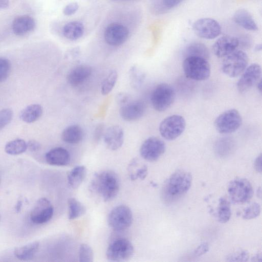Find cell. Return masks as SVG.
Returning <instances> with one entry per match:
<instances>
[{"label": "cell", "mask_w": 262, "mask_h": 262, "mask_svg": "<svg viewBox=\"0 0 262 262\" xmlns=\"http://www.w3.org/2000/svg\"><path fill=\"white\" fill-rule=\"evenodd\" d=\"M191 174L183 170L173 172L164 182L161 190V198L165 204L179 201L189 190L192 183Z\"/></svg>", "instance_id": "6da1fadb"}, {"label": "cell", "mask_w": 262, "mask_h": 262, "mask_svg": "<svg viewBox=\"0 0 262 262\" xmlns=\"http://www.w3.org/2000/svg\"><path fill=\"white\" fill-rule=\"evenodd\" d=\"M119 189V178L116 172L110 170L96 173L90 185L91 192L104 202L113 200L117 195Z\"/></svg>", "instance_id": "7a4b0ae2"}, {"label": "cell", "mask_w": 262, "mask_h": 262, "mask_svg": "<svg viewBox=\"0 0 262 262\" xmlns=\"http://www.w3.org/2000/svg\"><path fill=\"white\" fill-rule=\"evenodd\" d=\"M182 67L185 76L195 81L205 80L211 74V67L208 59L201 57H185Z\"/></svg>", "instance_id": "3957f363"}, {"label": "cell", "mask_w": 262, "mask_h": 262, "mask_svg": "<svg viewBox=\"0 0 262 262\" xmlns=\"http://www.w3.org/2000/svg\"><path fill=\"white\" fill-rule=\"evenodd\" d=\"M249 58L244 51H234L224 57L222 71L227 76L234 78L240 76L248 67Z\"/></svg>", "instance_id": "277c9868"}, {"label": "cell", "mask_w": 262, "mask_h": 262, "mask_svg": "<svg viewBox=\"0 0 262 262\" xmlns=\"http://www.w3.org/2000/svg\"><path fill=\"white\" fill-rule=\"evenodd\" d=\"M176 98V92L169 84L162 83L153 90L150 97L153 108L158 112H163L169 108Z\"/></svg>", "instance_id": "5b68a950"}, {"label": "cell", "mask_w": 262, "mask_h": 262, "mask_svg": "<svg viewBox=\"0 0 262 262\" xmlns=\"http://www.w3.org/2000/svg\"><path fill=\"white\" fill-rule=\"evenodd\" d=\"M227 191L231 201L237 204L248 202L254 193L251 183L240 178L234 179L229 183Z\"/></svg>", "instance_id": "8992f818"}, {"label": "cell", "mask_w": 262, "mask_h": 262, "mask_svg": "<svg viewBox=\"0 0 262 262\" xmlns=\"http://www.w3.org/2000/svg\"><path fill=\"white\" fill-rule=\"evenodd\" d=\"M242 123V118L239 112L235 109H230L220 114L214 124L219 133L228 134L237 130Z\"/></svg>", "instance_id": "52a82bcc"}, {"label": "cell", "mask_w": 262, "mask_h": 262, "mask_svg": "<svg viewBox=\"0 0 262 262\" xmlns=\"http://www.w3.org/2000/svg\"><path fill=\"white\" fill-rule=\"evenodd\" d=\"M134 252V246L128 239L118 238L110 243L106 250V256L111 261H124L131 258Z\"/></svg>", "instance_id": "ba28073f"}, {"label": "cell", "mask_w": 262, "mask_h": 262, "mask_svg": "<svg viewBox=\"0 0 262 262\" xmlns=\"http://www.w3.org/2000/svg\"><path fill=\"white\" fill-rule=\"evenodd\" d=\"M185 127L186 121L183 116L172 115L161 121L159 130L163 138L167 140H173L182 135Z\"/></svg>", "instance_id": "9c48e42d"}, {"label": "cell", "mask_w": 262, "mask_h": 262, "mask_svg": "<svg viewBox=\"0 0 262 262\" xmlns=\"http://www.w3.org/2000/svg\"><path fill=\"white\" fill-rule=\"evenodd\" d=\"M108 224L116 231H122L128 228L133 222V213L130 209L124 205L114 207L107 217Z\"/></svg>", "instance_id": "30bf717a"}, {"label": "cell", "mask_w": 262, "mask_h": 262, "mask_svg": "<svg viewBox=\"0 0 262 262\" xmlns=\"http://www.w3.org/2000/svg\"><path fill=\"white\" fill-rule=\"evenodd\" d=\"M165 150L166 145L162 139L156 137H150L142 144L140 154L144 160L154 162L159 159Z\"/></svg>", "instance_id": "8fae6325"}, {"label": "cell", "mask_w": 262, "mask_h": 262, "mask_svg": "<svg viewBox=\"0 0 262 262\" xmlns=\"http://www.w3.org/2000/svg\"><path fill=\"white\" fill-rule=\"evenodd\" d=\"M193 30L200 37L212 39L221 33V27L216 20L210 18H203L196 20L193 24Z\"/></svg>", "instance_id": "7c38bea8"}, {"label": "cell", "mask_w": 262, "mask_h": 262, "mask_svg": "<svg viewBox=\"0 0 262 262\" xmlns=\"http://www.w3.org/2000/svg\"><path fill=\"white\" fill-rule=\"evenodd\" d=\"M261 67L257 63L248 66L241 75L236 83V88L240 93H244L251 89L261 79Z\"/></svg>", "instance_id": "4fadbf2b"}, {"label": "cell", "mask_w": 262, "mask_h": 262, "mask_svg": "<svg viewBox=\"0 0 262 262\" xmlns=\"http://www.w3.org/2000/svg\"><path fill=\"white\" fill-rule=\"evenodd\" d=\"M54 207L50 201L45 198L38 200L30 213L31 221L42 224L49 221L53 217Z\"/></svg>", "instance_id": "5bb4252c"}, {"label": "cell", "mask_w": 262, "mask_h": 262, "mask_svg": "<svg viewBox=\"0 0 262 262\" xmlns=\"http://www.w3.org/2000/svg\"><path fill=\"white\" fill-rule=\"evenodd\" d=\"M129 31L124 25L114 23L105 28L104 38L105 42L112 46H118L123 44L128 38Z\"/></svg>", "instance_id": "9a60e30c"}, {"label": "cell", "mask_w": 262, "mask_h": 262, "mask_svg": "<svg viewBox=\"0 0 262 262\" xmlns=\"http://www.w3.org/2000/svg\"><path fill=\"white\" fill-rule=\"evenodd\" d=\"M146 106L142 101H129L126 103L120 106L119 110L121 118L127 121H133L139 119L144 114Z\"/></svg>", "instance_id": "2e32d148"}, {"label": "cell", "mask_w": 262, "mask_h": 262, "mask_svg": "<svg viewBox=\"0 0 262 262\" xmlns=\"http://www.w3.org/2000/svg\"><path fill=\"white\" fill-rule=\"evenodd\" d=\"M239 40L231 36H223L217 39L212 46L214 54L219 58H223L231 54L237 48Z\"/></svg>", "instance_id": "e0dca14e"}, {"label": "cell", "mask_w": 262, "mask_h": 262, "mask_svg": "<svg viewBox=\"0 0 262 262\" xmlns=\"http://www.w3.org/2000/svg\"><path fill=\"white\" fill-rule=\"evenodd\" d=\"M103 138L107 147L112 150H116L123 143L124 131L119 125L111 126L104 131Z\"/></svg>", "instance_id": "ac0fdd59"}, {"label": "cell", "mask_w": 262, "mask_h": 262, "mask_svg": "<svg viewBox=\"0 0 262 262\" xmlns=\"http://www.w3.org/2000/svg\"><path fill=\"white\" fill-rule=\"evenodd\" d=\"M36 27L34 19L29 15H21L16 17L13 21L12 28L13 33L17 36H23L33 31Z\"/></svg>", "instance_id": "d6986e66"}, {"label": "cell", "mask_w": 262, "mask_h": 262, "mask_svg": "<svg viewBox=\"0 0 262 262\" xmlns=\"http://www.w3.org/2000/svg\"><path fill=\"white\" fill-rule=\"evenodd\" d=\"M47 163L54 166H66L71 161L69 152L61 147H55L47 152L45 155Z\"/></svg>", "instance_id": "ffe728a7"}, {"label": "cell", "mask_w": 262, "mask_h": 262, "mask_svg": "<svg viewBox=\"0 0 262 262\" xmlns=\"http://www.w3.org/2000/svg\"><path fill=\"white\" fill-rule=\"evenodd\" d=\"M92 68L88 65L80 64L73 68L67 75V81L72 86L84 82L92 74Z\"/></svg>", "instance_id": "44dd1931"}, {"label": "cell", "mask_w": 262, "mask_h": 262, "mask_svg": "<svg viewBox=\"0 0 262 262\" xmlns=\"http://www.w3.org/2000/svg\"><path fill=\"white\" fill-rule=\"evenodd\" d=\"M234 21L242 28L250 31L258 29L257 25L250 13L245 9H239L234 13Z\"/></svg>", "instance_id": "7402d4cb"}, {"label": "cell", "mask_w": 262, "mask_h": 262, "mask_svg": "<svg viewBox=\"0 0 262 262\" xmlns=\"http://www.w3.org/2000/svg\"><path fill=\"white\" fill-rule=\"evenodd\" d=\"M39 244L37 242H34L27 245L15 248L14 250V255L16 258L23 261H29L32 259L35 256Z\"/></svg>", "instance_id": "603a6c76"}, {"label": "cell", "mask_w": 262, "mask_h": 262, "mask_svg": "<svg viewBox=\"0 0 262 262\" xmlns=\"http://www.w3.org/2000/svg\"><path fill=\"white\" fill-rule=\"evenodd\" d=\"M62 140L68 144H77L83 138V131L78 125H71L67 127L62 132Z\"/></svg>", "instance_id": "cb8c5ba5"}, {"label": "cell", "mask_w": 262, "mask_h": 262, "mask_svg": "<svg viewBox=\"0 0 262 262\" xmlns=\"http://www.w3.org/2000/svg\"><path fill=\"white\" fill-rule=\"evenodd\" d=\"M86 175V168L83 165L74 167L68 173L67 177L69 185L73 189H76L82 184Z\"/></svg>", "instance_id": "d4e9b609"}, {"label": "cell", "mask_w": 262, "mask_h": 262, "mask_svg": "<svg viewBox=\"0 0 262 262\" xmlns=\"http://www.w3.org/2000/svg\"><path fill=\"white\" fill-rule=\"evenodd\" d=\"M62 33L66 38L75 40L83 35L84 27L80 21H72L65 25L63 28Z\"/></svg>", "instance_id": "484cf974"}, {"label": "cell", "mask_w": 262, "mask_h": 262, "mask_svg": "<svg viewBox=\"0 0 262 262\" xmlns=\"http://www.w3.org/2000/svg\"><path fill=\"white\" fill-rule=\"evenodd\" d=\"M42 114V106L39 104H34L24 108L20 113V118L24 122L30 123L37 120Z\"/></svg>", "instance_id": "4316f807"}, {"label": "cell", "mask_w": 262, "mask_h": 262, "mask_svg": "<svg viewBox=\"0 0 262 262\" xmlns=\"http://www.w3.org/2000/svg\"><path fill=\"white\" fill-rule=\"evenodd\" d=\"M128 171L131 180H144L147 175L148 168L146 165H141L137 159H134L128 165Z\"/></svg>", "instance_id": "83f0119b"}, {"label": "cell", "mask_w": 262, "mask_h": 262, "mask_svg": "<svg viewBox=\"0 0 262 262\" xmlns=\"http://www.w3.org/2000/svg\"><path fill=\"white\" fill-rule=\"evenodd\" d=\"M185 57L188 56H197L208 59L209 52L207 47L203 43L194 42L190 43L184 51Z\"/></svg>", "instance_id": "f1b7e54d"}, {"label": "cell", "mask_w": 262, "mask_h": 262, "mask_svg": "<svg viewBox=\"0 0 262 262\" xmlns=\"http://www.w3.org/2000/svg\"><path fill=\"white\" fill-rule=\"evenodd\" d=\"M69 219L74 220L83 215L86 212L85 206L74 198H70L68 201Z\"/></svg>", "instance_id": "f546056e"}, {"label": "cell", "mask_w": 262, "mask_h": 262, "mask_svg": "<svg viewBox=\"0 0 262 262\" xmlns=\"http://www.w3.org/2000/svg\"><path fill=\"white\" fill-rule=\"evenodd\" d=\"M231 216L230 205L227 200L221 198L219 201L217 217L219 222L225 223L229 221Z\"/></svg>", "instance_id": "4dcf8cb0"}, {"label": "cell", "mask_w": 262, "mask_h": 262, "mask_svg": "<svg viewBox=\"0 0 262 262\" xmlns=\"http://www.w3.org/2000/svg\"><path fill=\"white\" fill-rule=\"evenodd\" d=\"M27 149V144L23 139H16L6 144L5 152L11 155H18L24 152Z\"/></svg>", "instance_id": "1f68e13d"}, {"label": "cell", "mask_w": 262, "mask_h": 262, "mask_svg": "<svg viewBox=\"0 0 262 262\" xmlns=\"http://www.w3.org/2000/svg\"><path fill=\"white\" fill-rule=\"evenodd\" d=\"M145 78L144 72L139 67L134 66L129 71V79L131 86L134 88L139 87Z\"/></svg>", "instance_id": "d6a6232c"}, {"label": "cell", "mask_w": 262, "mask_h": 262, "mask_svg": "<svg viewBox=\"0 0 262 262\" xmlns=\"http://www.w3.org/2000/svg\"><path fill=\"white\" fill-rule=\"evenodd\" d=\"M117 79L118 73L116 71H111L102 83L101 93L103 95H106L112 91Z\"/></svg>", "instance_id": "836d02e7"}, {"label": "cell", "mask_w": 262, "mask_h": 262, "mask_svg": "<svg viewBox=\"0 0 262 262\" xmlns=\"http://www.w3.org/2000/svg\"><path fill=\"white\" fill-rule=\"evenodd\" d=\"M233 141L229 138L221 139L216 144V151L221 156H225L232 151L234 143Z\"/></svg>", "instance_id": "e575fe53"}, {"label": "cell", "mask_w": 262, "mask_h": 262, "mask_svg": "<svg viewBox=\"0 0 262 262\" xmlns=\"http://www.w3.org/2000/svg\"><path fill=\"white\" fill-rule=\"evenodd\" d=\"M79 261L92 262L94 259V253L92 248L86 244L80 245L78 252Z\"/></svg>", "instance_id": "d590c367"}, {"label": "cell", "mask_w": 262, "mask_h": 262, "mask_svg": "<svg viewBox=\"0 0 262 262\" xmlns=\"http://www.w3.org/2000/svg\"><path fill=\"white\" fill-rule=\"evenodd\" d=\"M261 208L257 203H253L244 210L242 215L245 220H252L257 217L260 213Z\"/></svg>", "instance_id": "8d00e7d4"}, {"label": "cell", "mask_w": 262, "mask_h": 262, "mask_svg": "<svg viewBox=\"0 0 262 262\" xmlns=\"http://www.w3.org/2000/svg\"><path fill=\"white\" fill-rule=\"evenodd\" d=\"M249 254L246 250H239L230 253L226 257V260L227 261L245 262L248 261Z\"/></svg>", "instance_id": "74e56055"}, {"label": "cell", "mask_w": 262, "mask_h": 262, "mask_svg": "<svg viewBox=\"0 0 262 262\" xmlns=\"http://www.w3.org/2000/svg\"><path fill=\"white\" fill-rule=\"evenodd\" d=\"M11 70V63L5 58H0V82L5 81L9 76Z\"/></svg>", "instance_id": "f35d334b"}, {"label": "cell", "mask_w": 262, "mask_h": 262, "mask_svg": "<svg viewBox=\"0 0 262 262\" xmlns=\"http://www.w3.org/2000/svg\"><path fill=\"white\" fill-rule=\"evenodd\" d=\"M13 117V112L9 108L0 111V130L9 124Z\"/></svg>", "instance_id": "ab89813d"}, {"label": "cell", "mask_w": 262, "mask_h": 262, "mask_svg": "<svg viewBox=\"0 0 262 262\" xmlns=\"http://www.w3.org/2000/svg\"><path fill=\"white\" fill-rule=\"evenodd\" d=\"M209 249V245L207 243L204 242L199 245L194 250L193 254L197 257L206 254Z\"/></svg>", "instance_id": "60d3db41"}, {"label": "cell", "mask_w": 262, "mask_h": 262, "mask_svg": "<svg viewBox=\"0 0 262 262\" xmlns=\"http://www.w3.org/2000/svg\"><path fill=\"white\" fill-rule=\"evenodd\" d=\"M78 8L79 6L77 3H71L64 7L63 12L65 15L70 16L75 13Z\"/></svg>", "instance_id": "b9f144b4"}, {"label": "cell", "mask_w": 262, "mask_h": 262, "mask_svg": "<svg viewBox=\"0 0 262 262\" xmlns=\"http://www.w3.org/2000/svg\"><path fill=\"white\" fill-rule=\"evenodd\" d=\"M132 100L131 97L127 93H120L116 96L117 103L121 106Z\"/></svg>", "instance_id": "7bdbcfd3"}, {"label": "cell", "mask_w": 262, "mask_h": 262, "mask_svg": "<svg viewBox=\"0 0 262 262\" xmlns=\"http://www.w3.org/2000/svg\"><path fill=\"white\" fill-rule=\"evenodd\" d=\"M27 144V148L32 152H36L38 151L41 147L39 142L35 140H30Z\"/></svg>", "instance_id": "ee69618b"}, {"label": "cell", "mask_w": 262, "mask_h": 262, "mask_svg": "<svg viewBox=\"0 0 262 262\" xmlns=\"http://www.w3.org/2000/svg\"><path fill=\"white\" fill-rule=\"evenodd\" d=\"M261 160L262 156L261 154H260L255 159L254 162V167L255 170L259 173L261 172L262 167H261Z\"/></svg>", "instance_id": "f6af8a7d"}, {"label": "cell", "mask_w": 262, "mask_h": 262, "mask_svg": "<svg viewBox=\"0 0 262 262\" xmlns=\"http://www.w3.org/2000/svg\"><path fill=\"white\" fill-rule=\"evenodd\" d=\"M104 131L103 124H99L96 127L94 132V137L96 140H98L101 138V137H103Z\"/></svg>", "instance_id": "bcb514c9"}, {"label": "cell", "mask_w": 262, "mask_h": 262, "mask_svg": "<svg viewBox=\"0 0 262 262\" xmlns=\"http://www.w3.org/2000/svg\"><path fill=\"white\" fill-rule=\"evenodd\" d=\"M182 0H163V4L167 8L174 7L181 2Z\"/></svg>", "instance_id": "7dc6e473"}, {"label": "cell", "mask_w": 262, "mask_h": 262, "mask_svg": "<svg viewBox=\"0 0 262 262\" xmlns=\"http://www.w3.org/2000/svg\"><path fill=\"white\" fill-rule=\"evenodd\" d=\"M262 260V255L261 253H258L255 254L251 258V261H261Z\"/></svg>", "instance_id": "c3c4849f"}, {"label": "cell", "mask_w": 262, "mask_h": 262, "mask_svg": "<svg viewBox=\"0 0 262 262\" xmlns=\"http://www.w3.org/2000/svg\"><path fill=\"white\" fill-rule=\"evenodd\" d=\"M9 5V0H0V9L7 8Z\"/></svg>", "instance_id": "681fc988"}, {"label": "cell", "mask_w": 262, "mask_h": 262, "mask_svg": "<svg viewBox=\"0 0 262 262\" xmlns=\"http://www.w3.org/2000/svg\"><path fill=\"white\" fill-rule=\"evenodd\" d=\"M23 203L21 200H18L15 206V210L16 212H19L21 208Z\"/></svg>", "instance_id": "f907efd6"}, {"label": "cell", "mask_w": 262, "mask_h": 262, "mask_svg": "<svg viewBox=\"0 0 262 262\" xmlns=\"http://www.w3.org/2000/svg\"><path fill=\"white\" fill-rule=\"evenodd\" d=\"M256 84V86H257V90H258V91L260 92V93H261V79L257 82V83Z\"/></svg>", "instance_id": "816d5d0a"}, {"label": "cell", "mask_w": 262, "mask_h": 262, "mask_svg": "<svg viewBox=\"0 0 262 262\" xmlns=\"http://www.w3.org/2000/svg\"><path fill=\"white\" fill-rule=\"evenodd\" d=\"M261 45L260 44V45H257L256 46V47H255V50L256 51H259V50H261Z\"/></svg>", "instance_id": "f5cc1de1"}, {"label": "cell", "mask_w": 262, "mask_h": 262, "mask_svg": "<svg viewBox=\"0 0 262 262\" xmlns=\"http://www.w3.org/2000/svg\"><path fill=\"white\" fill-rule=\"evenodd\" d=\"M1 176H0V184H1Z\"/></svg>", "instance_id": "db71d44e"}, {"label": "cell", "mask_w": 262, "mask_h": 262, "mask_svg": "<svg viewBox=\"0 0 262 262\" xmlns=\"http://www.w3.org/2000/svg\"><path fill=\"white\" fill-rule=\"evenodd\" d=\"M1 214H0V220H1Z\"/></svg>", "instance_id": "11a10c76"}]
</instances>
